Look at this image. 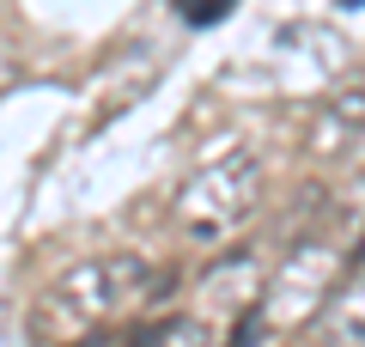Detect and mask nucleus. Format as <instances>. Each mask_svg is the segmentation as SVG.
I'll return each instance as SVG.
<instances>
[{"label": "nucleus", "instance_id": "20e7f679", "mask_svg": "<svg viewBox=\"0 0 365 347\" xmlns=\"http://www.w3.org/2000/svg\"><path fill=\"white\" fill-rule=\"evenodd\" d=\"M158 347H220V329H213L207 317H177L158 335Z\"/></svg>", "mask_w": 365, "mask_h": 347}, {"label": "nucleus", "instance_id": "f03ea898", "mask_svg": "<svg viewBox=\"0 0 365 347\" xmlns=\"http://www.w3.org/2000/svg\"><path fill=\"white\" fill-rule=\"evenodd\" d=\"M262 207V159L256 153H225L201 165L195 177L170 201V226L189 244H225L232 231H244Z\"/></svg>", "mask_w": 365, "mask_h": 347}, {"label": "nucleus", "instance_id": "f257e3e1", "mask_svg": "<svg viewBox=\"0 0 365 347\" xmlns=\"http://www.w3.org/2000/svg\"><path fill=\"white\" fill-rule=\"evenodd\" d=\"M170 274L158 262L134 256V250H116V256H91L79 268H67L49 293L31 311V335L43 347H86L91 335L116 329V323L140 317L153 298H165Z\"/></svg>", "mask_w": 365, "mask_h": 347}, {"label": "nucleus", "instance_id": "7ed1b4c3", "mask_svg": "<svg viewBox=\"0 0 365 347\" xmlns=\"http://www.w3.org/2000/svg\"><path fill=\"white\" fill-rule=\"evenodd\" d=\"M323 329L335 335V341H347V347H353V341H365V268L335 293V305L323 311Z\"/></svg>", "mask_w": 365, "mask_h": 347}]
</instances>
